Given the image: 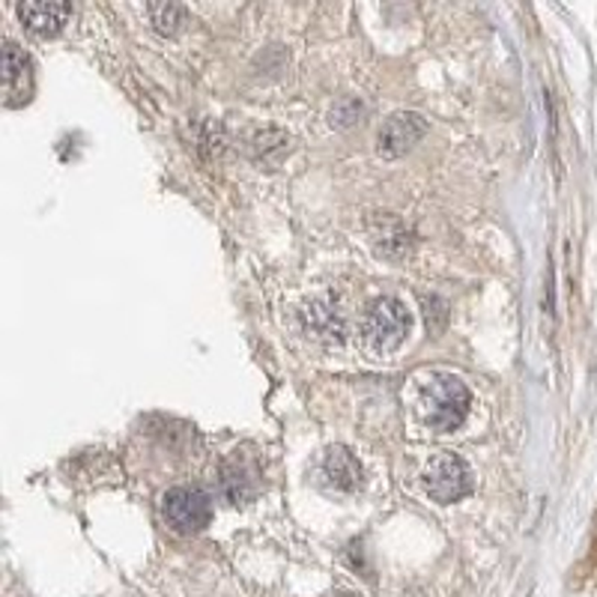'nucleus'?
Wrapping results in <instances>:
<instances>
[{"label":"nucleus","mask_w":597,"mask_h":597,"mask_svg":"<svg viewBox=\"0 0 597 597\" xmlns=\"http://www.w3.org/2000/svg\"><path fill=\"white\" fill-rule=\"evenodd\" d=\"M470 388L454 373H437L425 385V418L439 433L458 430L470 416Z\"/></svg>","instance_id":"obj_1"},{"label":"nucleus","mask_w":597,"mask_h":597,"mask_svg":"<svg viewBox=\"0 0 597 597\" xmlns=\"http://www.w3.org/2000/svg\"><path fill=\"white\" fill-rule=\"evenodd\" d=\"M409 326H413L409 311H406L404 302L395 296L373 298L371 305H368V311H364L362 320L364 341H368V347L376 352L397 350V347L406 341Z\"/></svg>","instance_id":"obj_2"},{"label":"nucleus","mask_w":597,"mask_h":597,"mask_svg":"<svg viewBox=\"0 0 597 597\" xmlns=\"http://www.w3.org/2000/svg\"><path fill=\"white\" fill-rule=\"evenodd\" d=\"M161 517L171 526L173 532L194 534L210 526L213 520V499L201 487H171L161 499Z\"/></svg>","instance_id":"obj_3"},{"label":"nucleus","mask_w":597,"mask_h":597,"mask_svg":"<svg viewBox=\"0 0 597 597\" xmlns=\"http://www.w3.org/2000/svg\"><path fill=\"white\" fill-rule=\"evenodd\" d=\"M425 491L439 502V505H451L460 502L472 491L470 466L458 458V454H439L430 460L425 470Z\"/></svg>","instance_id":"obj_4"},{"label":"nucleus","mask_w":597,"mask_h":597,"mask_svg":"<svg viewBox=\"0 0 597 597\" xmlns=\"http://www.w3.org/2000/svg\"><path fill=\"white\" fill-rule=\"evenodd\" d=\"M427 135V120L416 111H397L392 117L385 120L383 128H380V153L395 159V156H404L409 149L416 147L418 140Z\"/></svg>","instance_id":"obj_5"},{"label":"nucleus","mask_w":597,"mask_h":597,"mask_svg":"<svg viewBox=\"0 0 597 597\" xmlns=\"http://www.w3.org/2000/svg\"><path fill=\"white\" fill-rule=\"evenodd\" d=\"M3 87H7V105H24L33 97V64L31 57L15 43L3 48Z\"/></svg>","instance_id":"obj_6"},{"label":"nucleus","mask_w":597,"mask_h":597,"mask_svg":"<svg viewBox=\"0 0 597 597\" xmlns=\"http://www.w3.org/2000/svg\"><path fill=\"white\" fill-rule=\"evenodd\" d=\"M320 475L331 491L352 493L362 484V463L356 460L350 448L331 446L320 460Z\"/></svg>","instance_id":"obj_7"},{"label":"nucleus","mask_w":597,"mask_h":597,"mask_svg":"<svg viewBox=\"0 0 597 597\" xmlns=\"http://www.w3.org/2000/svg\"><path fill=\"white\" fill-rule=\"evenodd\" d=\"M69 15H72V3H43V0H24V3H19V19L36 36L60 33Z\"/></svg>","instance_id":"obj_8"},{"label":"nucleus","mask_w":597,"mask_h":597,"mask_svg":"<svg viewBox=\"0 0 597 597\" xmlns=\"http://www.w3.org/2000/svg\"><path fill=\"white\" fill-rule=\"evenodd\" d=\"M302 317L308 320V329L320 338H331V341H341L343 338V320L338 308H331L326 302H311L308 308L302 311Z\"/></svg>","instance_id":"obj_9"},{"label":"nucleus","mask_w":597,"mask_h":597,"mask_svg":"<svg viewBox=\"0 0 597 597\" xmlns=\"http://www.w3.org/2000/svg\"><path fill=\"white\" fill-rule=\"evenodd\" d=\"M147 12L153 24H156V31L165 33V36L180 33L182 24H185V10L177 7V3H149Z\"/></svg>","instance_id":"obj_10"}]
</instances>
